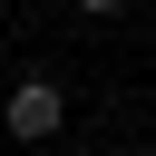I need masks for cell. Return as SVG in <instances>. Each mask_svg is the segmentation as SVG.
<instances>
[{
    "instance_id": "6da1fadb",
    "label": "cell",
    "mask_w": 156,
    "mask_h": 156,
    "mask_svg": "<svg viewBox=\"0 0 156 156\" xmlns=\"http://www.w3.org/2000/svg\"><path fill=\"white\" fill-rule=\"evenodd\" d=\"M58 127H68V88H58V78H20V88H10V136H20V146H49Z\"/></svg>"
},
{
    "instance_id": "7a4b0ae2",
    "label": "cell",
    "mask_w": 156,
    "mask_h": 156,
    "mask_svg": "<svg viewBox=\"0 0 156 156\" xmlns=\"http://www.w3.org/2000/svg\"><path fill=\"white\" fill-rule=\"evenodd\" d=\"M78 10H88V20H107V10H127V0H78Z\"/></svg>"
}]
</instances>
